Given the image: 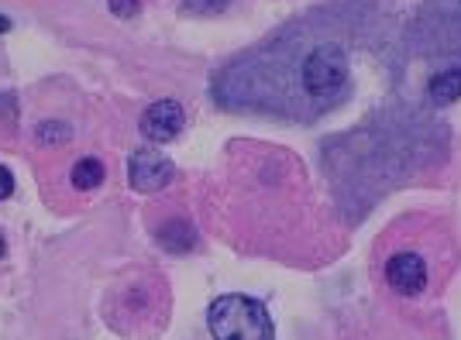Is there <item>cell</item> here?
<instances>
[{
    "label": "cell",
    "mask_w": 461,
    "mask_h": 340,
    "mask_svg": "<svg viewBox=\"0 0 461 340\" xmlns=\"http://www.w3.org/2000/svg\"><path fill=\"white\" fill-rule=\"evenodd\" d=\"M348 73H351L348 52L334 38L313 41L300 56V90L307 100H313V107H330L338 96L345 94Z\"/></svg>",
    "instance_id": "1"
},
{
    "label": "cell",
    "mask_w": 461,
    "mask_h": 340,
    "mask_svg": "<svg viewBox=\"0 0 461 340\" xmlns=\"http://www.w3.org/2000/svg\"><path fill=\"white\" fill-rule=\"evenodd\" d=\"M207 327L213 340H276L269 309L241 292L213 300L207 309Z\"/></svg>",
    "instance_id": "2"
},
{
    "label": "cell",
    "mask_w": 461,
    "mask_h": 340,
    "mask_svg": "<svg viewBox=\"0 0 461 340\" xmlns=\"http://www.w3.org/2000/svg\"><path fill=\"white\" fill-rule=\"evenodd\" d=\"M128 179L138 192H158L176 179V166L155 148H138L128 162Z\"/></svg>",
    "instance_id": "3"
},
{
    "label": "cell",
    "mask_w": 461,
    "mask_h": 340,
    "mask_svg": "<svg viewBox=\"0 0 461 340\" xmlns=\"http://www.w3.org/2000/svg\"><path fill=\"white\" fill-rule=\"evenodd\" d=\"M385 282L396 296H420L427 289V262L417 251H393L385 258Z\"/></svg>",
    "instance_id": "4"
},
{
    "label": "cell",
    "mask_w": 461,
    "mask_h": 340,
    "mask_svg": "<svg viewBox=\"0 0 461 340\" xmlns=\"http://www.w3.org/2000/svg\"><path fill=\"white\" fill-rule=\"evenodd\" d=\"M183 124H186V113L183 107L176 103V100H158L152 103L149 111L141 113V134L152 141V145H166V141H173L176 134L183 131Z\"/></svg>",
    "instance_id": "5"
},
{
    "label": "cell",
    "mask_w": 461,
    "mask_h": 340,
    "mask_svg": "<svg viewBox=\"0 0 461 340\" xmlns=\"http://www.w3.org/2000/svg\"><path fill=\"white\" fill-rule=\"evenodd\" d=\"M427 94L438 107H447L461 96V66H451V69H441V73L430 76L427 83Z\"/></svg>",
    "instance_id": "6"
},
{
    "label": "cell",
    "mask_w": 461,
    "mask_h": 340,
    "mask_svg": "<svg viewBox=\"0 0 461 340\" xmlns=\"http://www.w3.org/2000/svg\"><path fill=\"white\" fill-rule=\"evenodd\" d=\"M69 183H73V189H79V192L96 189L104 183V162H100V158H79L77 166H73V172H69Z\"/></svg>",
    "instance_id": "7"
},
{
    "label": "cell",
    "mask_w": 461,
    "mask_h": 340,
    "mask_svg": "<svg viewBox=\"0 0 461 340\" xmlns=\"http://www.w3.org/2000/svg\"><path fill=\"white\" fill-rule=\"evenodd\" d=\"M158 241H162V247L183 255V251H193V247H196V230H193L190 224H166V227H158Z\"/></svg>",
    "instance_id": "8"
},
{
    "label": "cell",
    "mask_w": 461,
    "mask_h": 340,
    "mask_svg": "<svg viewBox=\"0 0 461 340\" xmlns=\"http://www.w3.org/2000/svg\"><path fill=\"white\" fill-rule=\"evenodd\" d=\"M183 4L193 14H221L228 7V0H183Z\"/></svg>",
    "instance_id": "9"
},
{
    "label": "cell",
    "mask_w": 461,
    "mask_h": 340,
    "mask_svg": "<svg viewBox=\"0 0 461 340\" xmlns=\"http://www.w3.org/2000/svg\"><path fill=\"white\" fill-rule=\"evenodd\" d=\"M111 4V11H114L117 18H131V14H138V0H107Z\"/></svg>",
    "instance_id": "10"
},
{
    "label": "cell",
    "mask_w": 461,
    "mask_h": 340,
    "mask_svg": "<svg viewBox=\"0 0 461 340\" xmlns=\"http://www.w3.org/2000/svg\"><path fill=\"white\" fill-rule=\"evenodd\" d=\"M11 192H14V175L0 166V200H11Z\"/></svg>",
    "instance_id": "11"
},
{
    "label": "cell",
    "mask_w": 461,
    "mask_h": 340,
    "mask_svg": "<svg viewBox=\"0 0 461 340\" xmlns=\"http://www.w3.org/2000/svg\"><path fill=\"white\" fill-rule=\"evenodd\" d=\"M7 28H11V21H7V18H4V14H0V35H4Z\"/></svg>",
    "instance_id": "12"
},
{
    "label": "cell",
    "mask_w": 461,
    "mask_h": 340,
    "mask_svg": "<svg viewBox=\"0 0 461 340\" xmlns=\"http://www.w3.org/2000/svg\"><path fill=\"white\" fill-rule=\"evenodd\" d=\"M4 255H7V245H4V237H0V258H4Z\"/></svg>",
    "instance_id": "13"
}]
</instances>
